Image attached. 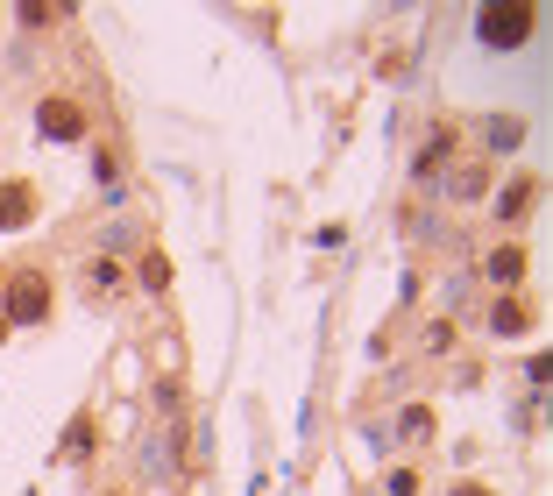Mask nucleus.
Segmentation results:
<instances>
[{"mask_svg": "<svg viewBox=\"0 0 553 496\" xmlns=\"http://www.w3.org/2000/svg\"><path fill=\"white\" fill-rule=\"evenodd\" d=\"M532 22H539L532 8H483V22H476V29H483V43H490V50H518V43L532 36Z\"/></svg>", "mask_w": 553, "mask_h": 496, "instance_id": "nucleus-1", "label": "nucleus"}, {"mask_svg": "<svg viewBox=\"0 0 553 496\" xmlns=\"http://www.w3.org/2000/svg\"><path fill=\"white\" fill-rule=\"evenodd\" d=\"M43 135L50 142H78L86 135V114H78L71 100H43Z\"/></svg>", "mask_w": 553, "mask_h": 496, "instance_id": "nucleus-2", "label": "nucleus"}, {"mask_svg": "<svg viewBox=\"0 0 553 496\" xmlns=\"http://www.w3.org/2000/svg\"><path fill=\"white\" fill-rule=\"evenodd\" d=\"M29 213H36L29 185H0V227H29Z\"/></svg>", "mask_w": 553, "mask_h": 496, "instance_id": "nucleus-3", "label": "nucleus"}, {"mask_svg": "<svg viewBox=\"0 0 553 496\" xmlns=\"http://www.w3.org/2000/svg\"><path fill=\"white\" fill-rule=\"evenodd\" d=\"M50 312V284L36 277V284H15V319H43Z\"/></svg>", "mask_w": 553, "mask_h": 496, "instance_id": "nucleus-4", "label": "nucleus"}, {"mask_svg": "<svg viewBox=\"0 0 553 496\" xmlns=\"http://www.w3.org/2000/svg\"><path fill=\"white\" fill-rule=\"evenodd\" d=\"M86 284H93L100 298H107V291H121V263H114V256H100V263L86 270Z\"/></svg>", "mask_w": 553, "mask_h": 496, "instance_id": "nucleus-5", "label": "nucleus"}, {"mask_svg": "<svg viewBox=\"0 0 553 496\" xmlns=\"http://www.w3.org/2000/svg\"><path fill=\"white\" fill-rule=\"evenodd\" d=\"M518 270H525L518 248H497V256H490V277H497V284H518Z\"/></svg>", "mask_w": 553, "mask_h": 496, "instance_id": "nucleus-6", "label": "nucleus"}, {"mask_svg": "<svg viewBox=\"0 0 553 496\" xmlns=\"http://www.w3.org/2000/svg\"><path fill=\"white\" fill-rule=\"evenodd\" d=\"M532 192H539V185H532V178H518V185H511V192H504V220H518V213H525V206H532Z\"/></svg>", "mask_w": 553, "mask_h": 496, "instance_id": "nucleus-7", "label": "nucleus"}, {"mask_svg": "<svg viewBox=\"0 0 553 496\" xmlns=\"http://www.w3.org/2000/svg\"><path fill=\"white\" fill-rule=\"evenodd\" d=\"M135 277H142L149 291H164V284H171V263H164V256H142V270H135Z\"/></svg>", "mask_w": 553, "mask_h": 496, "instance_id": "nucleus-8", "label": "nucleus"}, {"mask_svg": "<svg viewBox=\"0 0 553 496\" xmlns=\"http://www.w3.org/2000/svg\"><path fill=\"white\" fill-rule=\"evenodd\" d=\"M497 334H525V305H497Z\"/></svg>", "mask_w": 553, "mask_h": 496, "instance_id": "nucleus-9", "label": "nucleus"}, {"mask_svg": "<svg viewBox=\"0 0 553 496\" xmlns=\"http://www.w3.org/2000/svg\"><path fill=\"white\" fill-rule=\"evenodd\" d=\"M86 440H93V419H78V426L64 433V454H86Z\"/></svg>", "mask_w": 553, "mask_h": 496, "instance_id": "nucleus-10", "label": "nucleus"}]
</instances>
